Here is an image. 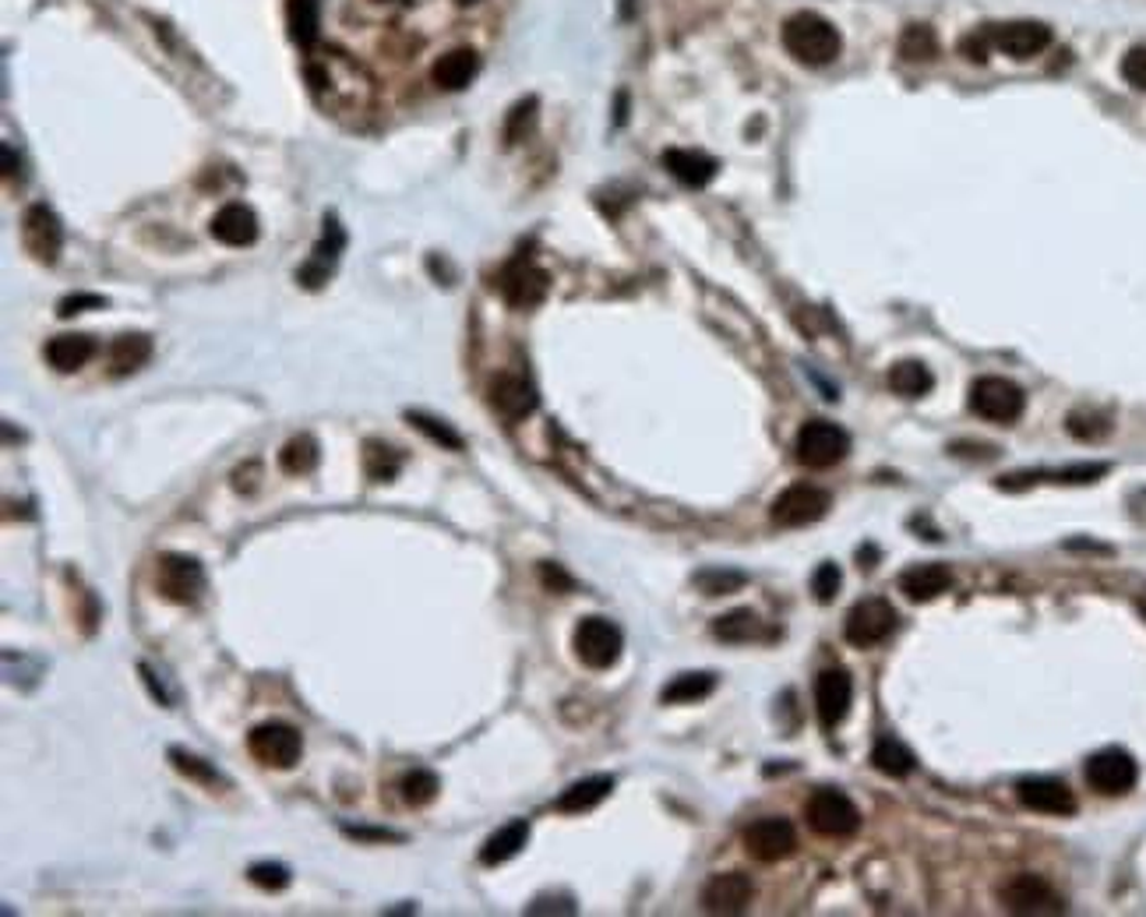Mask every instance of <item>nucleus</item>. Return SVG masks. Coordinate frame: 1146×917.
Listing matches in <instances>:
<instances>
[{"label":"nucleus","instance_id":"nucleus-7","mask_svg":"<svg viewBox=\"0 0 1146 917\" xmlns=\"http://www.w3.org/2000/svg\"><path fill=\"white\" fill-rule=\"evenodd\" d=\"M155 589L169 603L188 607L205 593V569L188 555H163L155 564Z\"/></svg>","mask_w":1146,"mask_h":917},{"label":"nucleus","instance_id":"nucleus-44","mask_svg":"<svg viewBox=\"0 0 1146 917\" xmlns=\"http://www.w3.org/2000/svg\"><path fill=\"white\" fill-rule=\"evenodd\" d=\"M900 50H903V56H911V61H928V56H935V36H931L928 28L914 25L903 33Z\"/></svg>","mask_w":1146,"mask_h":917},{"label":"nucleus","instance_id":"nucleus-8","mask_svg":"<svg viewBox=\"0 0 1146 917\" xmlns=\"http://www.w3.org/2000/svg\"><path fill=\"white\" fill-rule=\"evenodd\" d=\"M829 505H832L829 491L815 487V484H794V487H787L780 498L773 501L769 515H773L776 526L801 530V526H812V522L823 519L829 512Z\"/></svg>","mask_w":1146,"mask_h":917},{"label":"nucleus","instance_id":"nucleus-53","mask_svg":"<svg viewBox=\"0 0 1146 917\" xmlns=\"http://www.w3.org/2000/svg\"><path fill=\"white\" fill-rule=\"evenodd\" d=\"M1139 611H1143V614H1146V597H1143V600H1139Z\"/></svg>","mask_w":1146,"mask_h":917},{"label":"nucleus","instance_id":"nucleus-1","mask_svg":"<svg viewBox=\"0 0 1146 917\" xmlns=\"http://www.w3.org/2000/svg\"><path fill=\"white\" fill-rule=\"evenodd\" d=\"M784 47L801 64L826 67L840 56L843 42H840V33L826 18H818L812 11H801L784 25Z\"/></svg>","mask_w":1146,"mask_h":917},{"label":"nucleus","instance_id":"nucleus-54","mask_svg":"<svg viewBox=\"0 0 1146 917\" xmlns=\"http://www.w3.org/2000/svg\"><path fill=\"white\" fill-rule=\"evenodd\" d=\"M459 4H473V0H459Z\"/></svg>","mask_w":1146,"mask_h":917},{"label":"nucleus","instance_id":"nucleus-31","mask_svg":"<svg viewBox=\"0 0 1146 917\" xmlns=\"http://www.w3.org/2000/svg\"><path fill=\"white\" fill-rule=\"evenodd\" d=\"M871 762H875V769L886 773V776H893V780H903V776H911L914 766H917L914 752H911L907 744H900L896 738H879V741H875Z\"/></svg>","mask_w":1146,"mask_h":917},{"label":"nucleus","instance_id":"nucleus-47","mask_svg":"<svg viewBox=\"0 0 1146 917\" xmlns=\"http://www.w3.org/2000/svg\"><path fill=\"white\" fill-rule=\"evenodd\" d=\"M1122 78H1125L1129 85H1136V89L1146 92V47H1136V50L1125 53V61H1122Z\"/></svg>","mask_w":1146,"mask_h":917},{"label":"nucleus","instance_id":"nucleus-38","mask_svg":"<svg viewBox=\"0 0 1146 917\" xmlns=\"http://www.w3.org/2000/svg\"><path fill=\"white\" fill-rule=\"evenodd\" d=\"M1066 431L1080 442H1100V437L1111 434V420L1097 409H1077V413L1066 417Z\"/></svg>","mask_w":1146,"mask_h":917},{"label":"nucleus","instance_id":"nucleus-35","mask_svg":"<svg viewBox=\"0 0 1146 917\" xmlns=\"http://www.w3.org/2000/svg\"><path fill=\"white\" fill-rule=\"evenodd\" d=\"M318 459H321V451H318V442H315V437H310V434L293 437V442H286V445H282V451H279V466H282V473H290V476H304V473H310V470H315V466H318Z\"/></svg>","mask_w":1146,"mask_h":917},{"label":"nucleus","instance_id":"nucleus-32","mask_svg":"<svg viewBox=\"0 0 1146 917\" xmlns=\"http://www.w3.org/2000/svg\"><path fill=\"white\" fill-rule=\"evenodd\" d=\"M149 357H152V339L141 335V332L120 335L117 343H113V349H110L113 374H131V371H138V367H145Z\"/></svg>","mask_w":1146,"mask_h":917},{"label":"nucleus","instance_id":"nucleus-17","mask_svg":"<svg viewBox=\"0 0 1146 917\" xmlns=\"http://www.w3.org/2000/svg\"><path fill=\"white\" fill-rule=\"evenodd\" d=\"M851 699H854V682L851 674L840 667H829L818 674L815 682V713L823 719V727H840L843 716L851 713Z\"/></svg>","mask_w":1146,"mask_h":917},{"label":"nucleus","instance_id":"nucleus-15","mask_svg":"<svg viewBox=\"0 0 1146 917\" xmlns=\"http://www.w3.org/2000/svg\"><path fill=\"white\" fill-rule=\"evenodd\" d=\"M1016 798H1020L1023 808L1041 812V815H1072L1077 812V798L1062 780H1052V776H1023L1016 784Z\"/></svg>","mask_w":1146,"mask_h":917},{"label":"nucleus","instance_id":"nucleus-36","mask_svg":"<svg viewBox=\"0 0 1146 917\" xmlns=\"http://www.w3.org/2000/svg\"><path fill=\"white\" fill-rule=\"evenodd\" d=\"M290 39L301 47H315L318 39V0H286Z\"/></svg>","mask_w":1146,"mask_h":917},{"label":"nucleus","instance_id":"nucleus-9","mask_svg":"<svg viewBox=\"0 0 1146 917\" xmlns=\"http://www.w3.org/2000/svg\"><path fill=\"white\" fill-rule=\"evenodd\" d=\"M893 632H896V611H893V603H886L882 597H868V600L854 603L851 614H846V625H843L846 642L857 649L879 646Z\"/></svg>","mask_w":1146,"mask_h":917},{"label":"nucleus","instance_id":"nucleus-42","mask_svg":"<svg viewBox=\"0 0 1146 917\" xmlns=\"http://www.w3.org/2000/svg\"><path fill=\"white\" fill-rule=\"evenodd\" d=\"M247 879L258 886V889H268V893H279V889H286L293 882V875L286 865H279V861H258V865L247 868Z\"/></svg>","mask_w":1146,"mask_h":917},{"label":"nucleus","instance_id":"nucleus-50","mask_svg":"<svg viewBox=\"0 0 1146 917\" xmlns=\"http://www.w3.org/2000/svg\"><path fill=\"white\" fill-rule=\"evenodd\" d=\"M540 583H544L547 589H555V593H569V589L575 586L572 575L564 572L561 564H555V561H544V564H540Z\"/></svg>","mask_w":1146,"mask_h":917},{"label":"nucleus","instance_id":"nucleus-10","mask_svg":"<svg viewBox=\"0 0 1146 917\" xmlns=\"http://www.w3.org/2000/svg\"><path fill=\"white\" fill-rule=\"evenodd\" d=\"M998 900L1002 907L1013 910V914H1062L1066 903L1062 896L1055 893L1048 879H1041V875H1013V879L998 889Z\"/></svg>","mask_w":1146,"mask_h":917},{"label":"nucleus","instance_id":"nucleus-34","mask_svg":"<svg viewBox=\"0 0 1146 917\" xmlns=\"http://www.w3.org/2000/svg\"><path fill=\"white\" fill-rule=\"evenodd\" d=\"M931 385H935V378H931L928 367L917 360H903L889 371V389H893L896 395H907V399H921V395L931 392Z\"/></svg>","mask_w":1146,"mask_h":917},{"label":"nucleus","instance_id":"nucleus-21","mask_svg":"<svg viewBox=\"0 0 1146 917\" xmlns=\"http://www.w3.org/2000/svg\"><path fill=\"white\" fill-rule=\"evenodd\" d=\"M212 237L226 247H247L258 240V216L247 205H226L212 219Z\"/></svg>","mask_w":1146,"mask_h":917},{"label":"nucleus","instance_id":"nucleus-40","mask_svg":"<svg viewBox=\"0 0 1146 917\" xmlns=\"http://www.w3.org/2000/svg\"><path fill=\"white\" fill-rule=\"evenodd\" d=\"M406 420L413 423V428H417L420 434H428L431 442L442 445V448H451V451H459V448H462V434L451 431L445 420H434V417H428V413H420V409H409Z\"/></svg>","mask_w":1146,"mask_h":917},{"label":"nucleus","instance_id":"nucleus-27","mask_svg":"<svg viewBox=\"0 0 1146 917\" xmlns=\"http://www.w3.org/2000/svg\"><path fill=\"white\" fill-rule=\"evenodd\" d=\"M476 71H480V61H476L473 50H451L445 56H437L431 78H434L437 89L459 92V89H466V85L476 78Z\"/></svg>","mask_w":1146,"mask_h":917},{"label":"nucleus","instance_id":"nucleus-5","mask_svg":"<svg viewBox=\"0 0 1146 917\" xmlns=\"http://www.w3.org/2000/svg\"><path fill=\"white\" fill-rule=\"evenodd\" d=\"M794 451L808 470H829V466H837L851 451V437L832 420H808L798 431Z\"/></svg>","mask_w":1146,"mask_h":917},{"label":"nucleus","instance_id":"nucleus-19","mask_svg":"<svg viewBox=\"0 0 1146 917\" xmlns=\"http://www.w3.org/2000/svg\"><path fill=\"white\" fill-rule=\"evenodd\" d=\"M491 406L505 420H526L536 409V389L522 374H498L491 381Z\"/></svg>","mask_w":1146,"mask_h":917},{"label":"nucleus","instance_id":"nucleus-2","mask_svg":"<svg viewBox=\"0 0 1146 917\" xmlns=\"http://www.w3.org/2000/svg\"><path fill=\"white\" fill-rule=\"evenodd\" d=\"M804 818H808V826L818 832V837H829V840H843V837H854V832L861 829V812L854 808V801L840 794V790H815V794L808 798V804H804Z\"/></svg>","mask_w":1146,"mask_h":917},{"label":"nucleus","instance_id":"nucleus-14","mask_svg":"<svg viewBox=\"0 0 1146 917\" xmlns=\"http://www.w3.org/2000/svg\"><path fill=\"white\" fill-rule=\"evenodd\" d=\"M346 247V230L339 226L335 216H324V230H321V240L315 244V251H310V258L296 268V282H304L307 290H318L329 282L332 268L339 262V254H343Z\"/></svg>","mask_w":1146,"mask_h":917},{"label":"nucleus","instance_id":"nucleus-46","mask_svg":"<svg viewBox=\"0 0 1146 917\" xmlns=\"http://www.w3.org/2000/svg\"><path fill=\"white\" fill-rule=\"evenodd\" d=\"M533 110H536V99H526V103H519L512 110V117H508V124H505V141H508V145H515V141L522 138V131L533 124Z\"/></svg>","mask_w":1146,"mask_h":917},{"label":"nucleus","instance_id":"nucleus-18","mask_svg":"<svg viewBox=\"0 0 1146 917\" xmlns=\"http://www.w3.org/2000/svg\"><path fill=\"white\" fill-rule=\"evenodd\" d=\"M755 896V886L741 871L713 875L702 889V910L705 914H744Z\"/></svg>","mask_w":1146,"mask_h":917},{"label":"nucleus","instance_id":"nucleus-37","mask_svg":"<svg viewBox=\"0 0 1146 917\" xmlns=\"http://www.w3.org/2000/svg\"><path fill=\"white\" fill-rule=\"evenodd\" d=\"M437 790H442V784H437V776L431 769H409V773H403V780H399V794H403V801L409 804V808H423V804H431L437 798Z\"/></svg>","mask_w":1146,"mask_h":917},{"label":"nucleus","instance_id":"nucleus-45","mask_svg":"<svg viewBox=\"0 0 1146 917\" xmlns=\"http://www.w3.org/2000/svg\"><path fill=\"white\" fill-rule=\"evenodd\" d=\"M99 310V307H106V296H99V293H71V296H64V301L61 304H56V315H61V318H71V315H81V310Z\"/></svg>","mask_w":1146,"mask_h":917},{"label":"nucleus","instance_id":"nucleus-26","mask_svg":"<svg viewBox=\"0 0 1146 917\" xmlns=\"http://www.w3.org/2000/svg\"><path fill=\"white\" fill-rule=\"evenodd\" d=\"M526 843H530V823H526V818H515V823H508L498 832H491L487 843L480 846V865H487V868L505 865V861H512Z\"/></svg>","mask_w":1146,"mask_h":917},{"label":"nucleus","instance_id":"nucleus-4","mask_svg":"<svg viewBox=\"0 0 1146 917\" xmlns=\"http://www.w3.org/2000/svg\"><path fill=\"white\" fill-rule=\"evenodd\" d=\"M247 752L262 762V766L272 769H290L301 762L304 752V738L293 724H282V719H268V724H258L247 734Z\"/></svg>","mask_w":1146,"mask_h":917},{"label":"nucleus","instance_id":"nucleus-20","mask_svg":"<svg viewBox=\"0 0 1146 917\" xmlns=\"http://www.w3.org/2000/svg\"><path fill=\"white\" fill-rule=\"evenodd\" d=\"M992 42L1009 56H1034L1052 42V33L1041 22H1006L992 28Z\"/></svg>","mask_w":1146,"mask_h":917},{"label":"nucleus","instance_id":"nucleus-22","mask_svg":"<svg viewBox=\"0 0 1146 917\" xmlns=\"http://www.w3.org/2000/svg\"><path fill=\"white\" fill-rule=\"evenodd\" d=\"M1111 470L1108 462H1077V466H1066V470L1058 473H1009L998 480L1002 491H1023L1030 484H1037V480H1055V484H1094V480H1100Z\"/></svg>","mask_w":1146,"mask_h":917},{"label":"nucleus","instance_id":"nucleus-23","mask_svg":"<svg viewBox=\"0 0 1146 917\" xmlns=\"http://www.w3.org/2000/svg\"><path fill=\"white\" fill-rule=\"evenodd\" d=\"M950 586H953V572L939 561L935 564H914V569L900 575V589L907 593V600H914V603L935 600Z\"/></svg>","mask_w":1146,"mask_h":917},{"label":"nucleus","instance_id":"nucleus-12","mask_svg":"<svg viewBox=\"0 0 1146 917\" xmlns=\"http://www.w3.org/2000/svg\"><path fill=\"white\" fill-rule=\"evenodd\" d=\"M794 846H798V832L787 818L769 815V818H759V823L744 829V851L755 861H766V865H776V861L790 857L794 854Z\"/></svg>","mask_w":1146,"mask_h":917},{"label":"nucleus","instance_id":"nucleus-52","mask_svg":"<svg viewBox=\"0 0 1146 917\" xmlns=\"http://www.w3.org/2000/svg\"><path fill=\"white\" fill-rule=\"evenodd\" d=\"M4 174H8V177L14 174V149L8 145V141H4Z\"/></svg>","mask_w":1146,"mask_h":917},{"label":"nucleus","instance_id":"nucleus-30","mask_svg":"<svg viewBox=\"0 0 1146 917\" xmlns=\"http://www.w3.org/2000/svg\"><path fill=\"white\" fill-rule=\"evenodd\" d=\"M713 635L724 642H755L766 635V628H762V617L755 611H748V607H741V611H730L724 617L713 621Z\"/></svg>","mask_w":1146,"mask_h":917},{"label":"nucleus","instance_id":"nucleus-25","mask_svg":"<svg viewBox=\"0 0 1146 917\" xmlns=\"http://www.w3.org/2000/svg\"><path fill=\"white\" fill-rule=\"evenodd\" d=\"M611 790H614V776L597 773V776H586V780H575L569 790H561V798L555 804L564 815H583L589 808H597Z\"/></svg>","mask_w":1146,"mask_h":917},{"label":"nucleus","instance_id":"nucleus-29","mask_svg":"<svg viewBox=\"0 0 1146 917\" xmlns=\"http://www.w3.org/2000/svg\"><path fill=\"white\" fill-rule=\"evenodd\" d=\"M716 688V674L710 671H688V674H677L674 682L663 685L660 699L667 705H677V702H699L705 696H713Z\"/></svg>","mask_w":1146,"mask_h":917},{"label":"nucleus","instance_id":"nucleus-49","mask_svg":"<svg viewBox=\"0 0 1146 917\" xmlns=\"http://www.w3.org/2000/svg\"><path fill=\"white\" fill-rule=\"evenodd\" d=\"M578 907H575V900L572 896H540V900H533L530 903V907H526V914H575Z\"/></svg>","mask_w":1146,"mask_h":917},{"label":"nucleus","instance_id":"nucleus-48","mask_svg":"<svg viewBox=\"0 0 1146 917\" xmlns=\"http://www.w3.org/2000/svg\"><path fill=\"white\" fill-rule=\"evenodd\" d=\"M343 832L349 840H360V843H403L406 837L395 829H371V826H343Z\"/></svg>","mask_w":1146,"mask_h":917},{"label":"nucleus","instance_id":"nucleus-43","mask_svg":"<svg viewBox=\"0 0 1146 917\" xmlns=\"http://www.w3.org/2000/svg\"><path fill=\"white\" fill-rule=\"evenodd\" d=\"M840 583H843L840 564H832V561L818 564L815 575H812V593H815V600H818V603H832V600H837V593H840Z\"/></svg>","mask_w":1146,"mask_h":917},{"label":"nucleus","instance_id":"nucleus-39","mask_svg":"<svg viewBox=\"0 0 1146 917\" xmlns=\"http://www.w3.org/2000/svg\"><path fill=\"white\" fill-rule=\"evenodd\" d=\"M169 762H174V769L180 776H188V780H194V784H205V787H219L222 784V776L216 773V766H208L205 759L183 752V748H169Z\"/></svg>","mask_w":1146,"mask_h":917},{"label":"nucleus","instance_id":"nucleus-13","mask_svg":"<svg viewBox=\"0 0 1146 917\" xmlns=\"http://www.w3.org/2000/svg\"><path fill=\"white\" fill-rule=\"evenodd\" d=\"M22 240L36 262L53 265L56 258H61V247H64V226L47 205H33L22 219Z\"/></svg>","mask_w":1146,"mask_h":917},{"label":"nucleus","instance_id":"nucleus-6","mask_svg":"<svg viewBox=\"0 0 1146 917\" xmlns=\"http://www.w3.org/2000/svg\"><path fill=\"white\" fill-rule=\"evenodd\" d=\"M1023 406H1027V395L1009 378H995V374L992 378H978V381H973V389H970V409L978 417L992 420V423L1020 420Z\"/></svg>","mask_w":1146,"mask_h":917},{"label":"nucleus","instance_id":"nucleus-51","mask_svg":"<svg viewBox=\"0 0 1146 917\" xmlns=\"http://www.w3.org/2000/svg\"><path fill=\"white\" fill-rule=\"evenodd\" d=\"M141 677H145V685H149V691H152V696H155V699H160L163 705H169V696H166V691H163V685H160V682H155V677H152V671L145 667V663H141Z\"/></svg>","mask_w":1146,"mask_h":917},{"label":"nucleus","instance_id":"nucleus-16","mask_svg":"<svg viewBox=\"0 0 1146 917\" xmlns=\"http://www.w3.org/2000/svg\"><path fill=\"white\" fill-rule=\"evenodd\" d=\"M547 286H550L547 272L526 258H515L512 265H505V272L498 279V290L512 307H536L547 296Z\"/></svg>","mask_w":1146,"mask_h":917},{"label":"nucleus","instance_id":"nucleus-28","mask_svg":"<svg viewBox=\"0 0 1146 917\" xmlns=\"http://www.w3.org/2000/svg\"><path fill=\"white\" fill-rule=\"evenodd\" d=\"M92 357H96V343L89 335H56L47 346V360L64 374L78 371V367H85Z\"/></svg>","mask_w":1146,"mask_h":917},{"label":"nucleus","instance_id":"nucleus-24","mask_svg":"<svg viewBox=\"0 0 1146 917\" xmlns=\"http://www.w3.org/2000/svg\"><path fill=\"white\" fill-rule=\"evenodd\" d=\"M663 166L671 169V177H677L685 183V188H705L713 177L720 163L713 160V155L705 152H696V149H671L663 152Z\"/></svg>","mask_w":1146,"mask_h":917},{"label":"nucleus","instance_id":"nucleus-3","mask_svg":"<svg viewBox=\"0 0 1146 917\" xmlns=\"http://www.w3.org/2000/svg\"><path fill=\"white\" fill-rule=\"evenodd\" d=\"M572 642H575V657L583 660L586 667L607 671V667H614L617 657H621V649H625V635H621V628L614 625L611 617L593 614V617L578 621Z\"/></svg>","mask_w":1146,"mask_h":917},{"label":"nucleus","instance_id":"nucleus-11","mask_svg":"<svg viewBox=\"0 0 1146 917\" xmlns=\"http://www.w3.org/2000/svg\"><path fill=\"white\" fill-rule=\"evenodd\" d=\"M1086 784H1091L1097 794H1129V790L1136 787L1139 780V769H1136V759L1122 752V748H1105V752H1097L1086 759Z\"/></svg>","mask_w":1146,"mask_h":917},{"label":"nucleus","instance_id":"nucleus-41","mask_svg":"<svg viewBox=\"0 0 1146 917\" xmlns=\"http://www.w3.org/2000/svg\"><path fill=\"white\" fill-rule=\"evenodd\" d=\"M744 583H748L744 572H730V569H705L696 575V586L705 597H727V593L741 589Z\"/></svg>","mask_w":1146,"mask_h":917},{"label":"nucleus","instance_id":"nucleus-33","mask_svg":"<svg viewBox=\"0 0 1146 917\" xmlns=\"http://www.w3.org/2000/svg\"><path fill=\"white\" fill-rule=\"evenodd\" d=\"M403 470V456L385 442H364V473L374 484H392Z\"/></svg>","mask_w":1146,"mask_h":917}]
</instances>
